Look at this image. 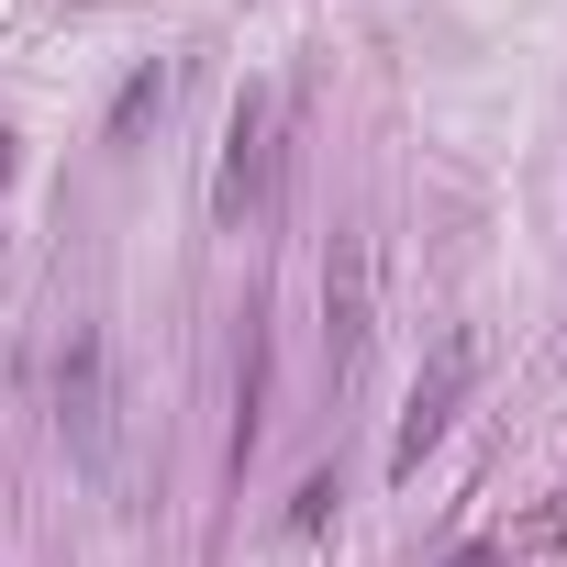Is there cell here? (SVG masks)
Masks as SVG:
<instances>
[{
    "label": "cell",
    "mask_w": 567,
    "mask_h": 567,
    "mask_svg": "<svg viewBox=\"0 0 567 567\" xmlns=\"http://www.w3.org/2000/svg\"><path fill=\"white\" fill-rule=\"evenodd\" d=\"M56 434H68V467L101 501H123V401H112L101 323H68V346H56Z\"/></svg>",
    "instance_id": "obj_1"
},
{
    "label": "cell",
    "mask_w": 567,
    "mask_h": 567,
    "mask_svg": "<svg viewBox=\"0 0 567 567\" xmlns=\"http://www.w3.org/2000/svg\"><path fill=\"white\" fill-rule=\"evenodd\" d=\"M368 334H379V245L334 234V256H323V368H334V390L368 368Z\"/></svg>",
    "instance_id": "obj_2"
},
{
    "label": "cell",
    "mask_w": 567,
    "mask_h": 567,
    "mask_svg": "<svg viewBox=\"0 0 567 567\" xmlns=\"http://www.w3.org/2000/svg\"><path fill=\"white\" fill-rule=\"evenodd\" d=\"M267 189H278V90H267V79H245V101H234V123H223L212 212H223V223H245V212H267Z\"/></svg>",
    "instance_id": "obj_3"
},
{
    "label": "cell",
    "mask_w": 567,
    "mask_h": 567,
    "mask_svg": "<svg viewBox=\"0 0 567 567\" xmlns=\"http://www.w3.org/2000/svg\"><path fill=\"white\" fill-rule=\"evenodd\" d=\"M467 379H478V334H445V346H434V368L412 379V412H401V434H390V478H412V467L445 445V423H456Z\"/></svg>",
    "instance_id": "obj_4"
},
{
    "label": "cell",
    "mask_w": 567,
    "mask_h": 567,
    "mask_svg": "<svg viewBox=\"0 0 567 567\" xmlns=\"http://www.w3.org/2000/svg\"><path fill=\"white\" fill-rule=\"evenodd\" d=\"M167 101H178V68H134L123 101H112V145H134L145 123H167Z\"/></svg>",
    "instance_id": "obj_5"
},
{
    "label": "cell",
    "mask_w": 567,
    "mask_h": 567,
    "mask_svg": "<svg viewBox=\"0 0 567 567\" xmlns=\"http://www.w3.org/2000/svg\"><path fill=\"white\" fill-rule=\"evenodd\" d=\"M323 512H334V478H301V501H290V534H323Z\"/></svg>",
    "instance_id": "obj_6"
}]
</instances>
